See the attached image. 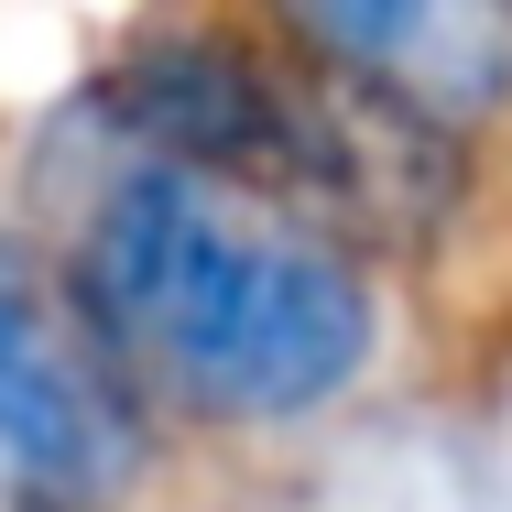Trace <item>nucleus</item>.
Wrapping results in <instances>:
<instances>
[{
	"label": "nucleus",
	"mask_w": 512,
	"mask_h": 512,
	"mask_svg": "<svg viewBox=\"0 0 512 512\" xmlns=\"http://www.w3.org/2000/svg\"><path fill=\"white\" fill-rule=\"evenodd\" d=\"M88 306L207 414H316L371 360V284L284 229H251L197 175H120L88 218Z\"/></svg>",
	"instance_id": "1"
},
{
	"label": "nucleus",
	"mask_w": 512,
	"mask_h": 512,
	"mask_svg": "<svg viewBox=\"0 0 512 512\" xmlns=\"http://www.w3.org/2000/svg\"><path fill=\"white\" fill-rule=\"evenodd\" d=\"M99 109L164 153V175H251V186H360L349 131L218 33H142L99 77Z\"/></svg>",
	"instance_id": "2"
},
{
	"label": "nucleus",
	"mask_w": 512,
	"mask_h": 512,
	"mask_svg": "<svg viewBox=\"0 0 512 512\" xmlns=\"http://www.w3.org/2000/svg\"><path fill=\"white\" fill-rule=\"evenodd\" d=\"M131 469V414L99 360L55 327L33 273L0 251V480L33 502H99Z\"/></svg>",
	"instance_id": "3"
},
{
	"label": "nucleus",
	"mask_w": 512,
	"mask_h": 512,
	"mask_svg": "<svg viewBox=\"0 0 512 512\" xmlns=\"http://www.w3.org/2000/svg\"><path fill=\"white\" fill-rule=\"evenodd\" d=\"M295 33L425 109H480L512 88V11H306Z\"/></svg>",
	"instance_id": "4"
}]
</instances>
